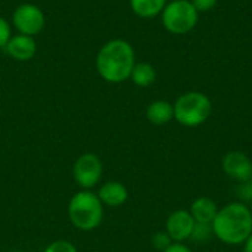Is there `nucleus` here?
Returning a JSON list of instances; mask_svg holds the SVG:
<instances>
[{"instance_id":"nucleus-1","label":"nucleus","mask_w":252,"mask_h":252,"mask_svg":"<svg viewBox=\"0 0 252 252\" xmlns=\"http://www.w3.org/2000/svg\"><path fill=\"white\" fill-rule=\"evenodd\" d=\"M214 236L224 245H244L252 233V213L244 202H230L219 208L211 223Z\"/></svg>"},{"instance_id":"nucleus-2","label":"nucleus","mask_w":252,"mask_h":252,"mask_svg":"<svg viewBox=\"0 0 252 252\" xmlns=\"http://www.w3.org/2000/svg\"><path fill=\"white\" fill-rule=\"evenodd\" d=\"M134 65V49L128 41L121 38L103 44L96 56L97 72L108 83H123L128 80Z\"/></svg>"},{"instance_id":"nucleus-3","label":"nucleus","mask_w":252,"mask_h":252,"mask_svg":"<svg viewBox=\"0 0 252 252\" xmlns=\"http://www.w3.org/2000/svg\"><path fill=\"white\" fill-rule=\"evenodd\" d=\"M68 217L77 229L83 232L94 230L103 220V204L90 190L77 192L69 201Z\"/></svg>"},{"instance_id":"nucleus-4","label":"nucleus","mask_w":252,"mask_h":252,"mask_svg":"<svg viewBox=\"0 0 252 252\" xmlns=\"http://www.w3.org/2000/svg\"><path fill=\"white\" fill-rule=\"evenodd\" d=\"M174 120L183 127H199L210 118L213 112V103L205 93L188 92L177 97L173 103Z\"/></svg>"},{"instance_id":"nucleus-5","label":"nucleus","mask_w":252,"mask_h":252,"mask_svg":"<svg viewBox=\"0 0 252 252\" xmlns=\"http://www.w3.org/2000/svg\"><path fill=\"white\" fill-rule=\"evenodd\" d=\"M164 28L176 35L190 32L199 19V12L195 9L190 0H173L165 4L161 12Z\"/></svg>"},{"instance_id":"nucleus-6","label":"nucleus","mask_w":252,"mask_h":252,"mask_svg":"<svg viewBox=\"0 0 252 252\" xmlns=\"http://www.w3.org/2000/svg\"><path fill=\"white\" fill-rule=\"evenodd\" d=\"M72 173L77 185L84 190H89L100 182L103 173V164L97 155L83 154L77 158Z\"/></svg>"},{"instance_id":"nucleus-7","label":"nucleus","mask_w":252,"mask_h":252,"mask_svg":"<svg viewBox=\"0 0 252 252\" xmlns=\"http://www.w3.org/2000/svg\"><path fill=\"white\" fill-rule=\"evenodd\" d=\"M12 21L15 28L19 31V34L31 35V37L38 34L46 24V18L41 9L31 3H24L18 6L13 12Z\"/></svg>"},{"instance_id":"nucleus-8","label":"nucleus","mask_w":252,"mask_h":252,"mask_svg":"<svg viewBox=\"0 0 252 252\" xmlns=\"http://www.w3.org/2000/svg\"><path fill=\"white\" fill-rule=\"evenodd\" d=\"M195 220L192 214L186 210H177L171 213L165 221V232L171 238L173 242L183 244L185 241L192 238V232L195 227Z\"/></svg>"},{"instance_id":"nucleus-9","label":"nucleus","mask_w":252,"mask_h":252,"mask_svg":"<svg viewBox=\"0 0 252 252\" xmlns=\"http://www.w3.org/2000/svg\"><path fill=\"white\" fill-rule=\"evenodd\" d=\"M221 167L227 177H230L239 183H244V182L252 179L251 158L241 151H233V152L226 154L223 157Z\"/></svg>"},{"instance_id":"nucleus-10","label":"nucleus","mask_w":252,"mask_h":252,"mask_svg":"<svg viewBox=\"0 0 252 252\" xmlns=\"http://www.w3.org/2000/svg\"><path fill=\"white\" fill-rule=\"evenodd\" d=\"M4 49H6L7 55L12 56L13 59L25 62V61H30L34 58V55L37 52V44L31 35L18 34V35L10 37V40L7 41Z\"/></svg>"},{"instance_id":"nucleus-11","label":"nucleus","mask_w":252,"mask_h":252,"mask_svg":"<svg viewBox=\"0 0 252 252\" xmlns=\"http://www.w3.org/2000/svg\"><path fill=\"white\" fill-rule=\"evenodd\" d=\"M97 196L103 205L115 208V207H121L127 202L128 190L123 183L111 180V182H106L105 185H102V188L97 192Z\"/></svg>"},{"instance_id":"nucleus-12","label":"nucleus","mask_w":252,"mask_h":252,"mask_svg":"<svg viewBox=\"0 0 252 252\" xmlns=\"http://www.w3.org/2000/svg\"><path fill=\"white\" fill-rule=\"evenodd\" d=\"M189 213L192 214L193 220L196 223H205V224H211L219 213V207L217 204L207 196H201L198 199H195L190 205Z\"/></svg>"},{"instance_id":"nucleus-13","label":"nucleus","mask_w":252,"mask_h":252,"mask_svg":"<svg viewBox=\"0 0 252 252\" xmlns=\"http://www.w3.org/2000/svg\"><path fill=\"white\" fill-rule=\"evenodd\" d=\"M146 118L154 126H164L174 118V108L168 100H155L148 106Z\"/></svg>"},{"instance_id":"nucleus-14","label":"nucleus","mask_w":252,"mask_h":252,"mask_svg":"<svg viewBox=\"0 0 252 252\" xmlns=\"http://www.w3.org/2000/svg\"><path fill=\"white\" fill-rule=\"evenodd\" d=\"M167 4V0H130L131 10L140 18H154L159 15Z\"/></svg>"},{"instance_id":"nucleus-15","label":"nucleus","mask_w":252,"mask_h":252,"mask_svg":"<svg viewBox=\"0 0 252 252\" xmlns=\"http://www.w3.org/2000/svg\"><path fill=\"white\" fill-rule=\"evenodd\" d=\"M130 78L139 87H149L157 80V71H155V68L151 63L139 62V63L134 65Z\"/></svg>"},{"instance_id":"nucleus-16","label":"nucleus","mask_w":252,"mask_h":252,"mask_svg":"<svg viewBox=\"0 0 252 252\" xmlns=\"http://www.w3.org/2000/svg\"><path fill=\"white\" fill-rule=\"evenodd\" d=\"M214 236L213 233V226L211 224H205V223H195V227H193V232H192V238L193 241H198V242H204V241H208Z\"/></svg>"},{"instance_id":"nucleus-17","label":"nucleus","mask_w":252,"mask_h":252,"mask_svg":"<svg viewBox=\"0 0 252 252\" xmlns=\"http://www.w3.org/2000/svg\"><path fill=\"white\" fill-rule=\"evenodd\" d=\"M173 244L171 238L167 235V232H157L154 236H152V245L155 250L164 252L170 245Z\"/></svg>"},{"instance_id":"nucleus-18","label":"nucleus","mask_w":252,"mask_h":252,"mask_svg":"<svg viewBox=\"0 0 252 252\" xmlns=\"http://www.w3.org/2000/svg\"><path fill=\"white\" fill-rule=\"evenodd\" d=\"M44 252H78L77 251V248L71 244V242H68V241H55V242H52Z\"/></svg>"},{"instance_id":"nucleus-19","label":"nucleus","mask_w":252,"mask_h":252,"mask_svg":"<svg viewBox=\"0 0 252 252\" xmlns=\"http://www.w3.org/2000/svg\"><path fill=\"white\" fill-rule=\"evenodd\" d=\"M238 196L242 199V202H251L252 201V179L244 182V183H239L238 186Z\"/></svg>"},{"instance_id":"nucleus-20","label":"nucleus","mask_w":252,"mask_h":252,"mask_svg":"<svg viewBox=\"0 0 252 252\" xmlns=\"http://www.w3.org/2000/svg\"><path fill=\"white\" fill-rule=\"evenodd\" d=\"M12 34H10V25L9 22L0 16V49L4 47L7 44V41L10 40Z\"/></svg>"},{"instance_id":"nucleus-21","label":"nucleus","mask_w":252,"mask_h":252,"mask_svg":"<svg viewBox=\"0 0 252 252\" xmlns=\"http://www.w3.org/2000/svg\"><path fill=\"white\" fill-rule=\"evenodd\" d=\"M192 4L195 6V9L201 13V12H208L211 9H214L219 3V0H190Z\"/></svg>"},{"instance_id":"nucleus-22","label":"nucleus","mask_w":252,"mask_h":252,"mask_svg":"<svg viewBox=\"0 0 252 252\" xmlns=\"http://www.w3.org/2000/svg\"><path fill=\"white\" fill-rule=\"evenodd\" d=\"M164 252H192V250L189 247H186L185 244H180V242H173L167 250Z\"/></svg>"},{"instance_id":"nucleus-23","label":"nucleus","mask_w":252,"mask_h":252,"mask_svg":"<svg viewBox=\"0 0 252 252\" xmlns=\"http://www.w3.org/2000/svg\"><path fill=\"white\" fill-rule=\"evenodd\" d=\"M244 252H252V233L244 244Z\"/></svg>"},{"instance_id":"nucleus-24","label":"nucleus","mask_w":252,"mask_h":252,"mask_svg":"<svg viewBox=\"0 0 252 252\" xmlns=\"http://www.w3.org/2000/svg\"><path fill=\"white\" fill-rule=\"evenodd\" d=\"M250 204H251V205H250V210H251V213H252V201L250 202Z\"/></svg>"}]
</instances>
